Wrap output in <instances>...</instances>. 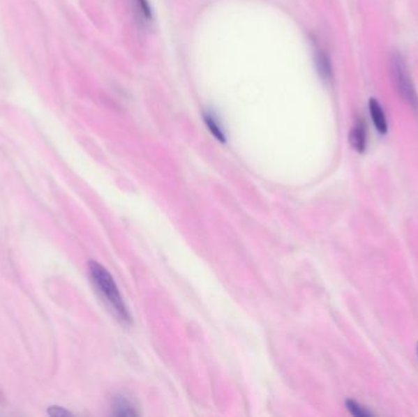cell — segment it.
Here are the masks:
<instances>
[{
  "label": "cell",
  "instance_id": "cell-1",
  "mask_svg": "<svg viewBox=\"0 0 418 417\" xmlns=\"http://www.w3.org/2000/svg\"><path fill=\"white\" fill-rule=\"evenodd\" d=\"M89 275L94 282V287L97 289L99 295L103 298L105 303L108 305L110 311L114 313L119 322L123 324L130 323V314L128 308L124 303L123 298L119 293L118 287L114 282L113 277L109 274L108 271L103 266L91 261L89 264Z\"/></svg>",
  "mask_w": 418,
  "mask_h": 417
},
{
  "label": "cell",
  "instance_id": "cell-2",
  "mask_svg": "<svg viewBox=\"0 0 418 417\" xmlns=\"http://www.w3.org/2000/svg\"><path fill=\"white\" fill-rule=\"evenodd\" d=\"M393 76L394 82L400 96L408 102V105H412L413 108H417V93L413 89L412 82L408 77V71L400 55H395L393 58Z\"/></svg>",
  "mask_w": 418,
  "mask_h": 417
},
{
  "label": "cell",
  "instance_id": "cell-3",
  "mask_svg": "<svg viewBox=\"0 0 418 417\" xmlns=\"http://www.w3.org/2000/svg\"><path fill=\"white\" fill-rule=\"evenodd\" d=\"M349 141L351 147L359 152L364 153L367 147V132H366V126L362 120H357V123L354 125L349 135Z\"/></svg>",
  "mask_w": 418,
  "mask_h": 417
},
{
  "label": "cell",
  "instance_id": "cell-4",
  "mask_svg": "<svg viewBox=\"0 0 418 417\" xmlns=\"http://www.w3.org/2000/svg\"><path fill=\"white\" fill-rule=\"evenodd\" d=\"M369 113H371L374 126H375V129H377L379 134H387L388 132L387 116H385L382 105H379L378 100L375 98L369 100Z\"/></svg>",
  "mask_w": 418,
  "mask_h": 417
},
{
  "label": "cell",
  "instance_id": "cell-5",
  "mask_svg": "<svg viewBox=\"0 0 418 417\" xmlns=\"http://www.w3.org/2000/svg\"><path fill=\"white\" fill-rule=\"evenodd\" d=\"M315 65H317V70L323 81L329 82L333 79V68L330 64L329 56L327 55L324 50H315Z\"/></svg>",
  "mask_w": 418,
  "mask_h": 417
},
{
  "label": "cell",
  "instance_id": "cell-6",
  "mask_svg": "<svg viewBox=\"0 0 418 417\" xmlns=\"http://www.w3.org/2000/svg\"><path fill=\"white\" fill-rule=\"evenodd\" d=\"M203 120H204V123H206L208 130L212 132L213 136H214L218 141H221V142H225V141H227V139H225V134H224V131H223L222 125L219 124V121H218L216 115L211 113V112H206V113H203Z\"/></svg>",
  "mask_w": 418,
  "mask_h": 417
},
{
  "label": "cell",
  "instance_id": "cell-7",
  "mask_svg": "<svg viewBox=\"0 0 418 417\" xmlns=\"http://www.w3.org/2000/svg\"><path fill=\"white\" fill-rule=\"evenodd\" d=\"M136 11L143 20L151 21L153 17L152 8L149 6L148 0H133Z\"/></svg>",
  "mask_w": 418,
  "mask_h": 417
},
{
  "label": "cell",
  "instance_id": "cell-8",
  "mask_svg": "<svg viewBox=\"0 0 418 417\" xmlns=\"http://www.w3.org/2000/svg\"><path fill=\"white\" fill-rule=\"evenodd\" d=\"M346 407L348 410L351 412V415H354L356 417H371L372 414L366 409V407L359 405V402H354V400H348L346 402Z\"/></svg>",
  "mask_w": 418,
  "mask_h": 417
},
{
  "label": "cell",
  "instance_id": "cell-9",
  "mask_svg": "<svg viewBox=\"0 0 418 417\" xmlns=\"http://www.w3.org/2000/svg\"><path fill=\"white\" fill-rule=\"evenodd\" d=\"M48 415L53 417H64L71 416L73 414L68 411V410H65L64 407H50V410H48Z\"/></svg>",
  "mask_w": 418,
  "mask_h": 417
}]
</instances>
